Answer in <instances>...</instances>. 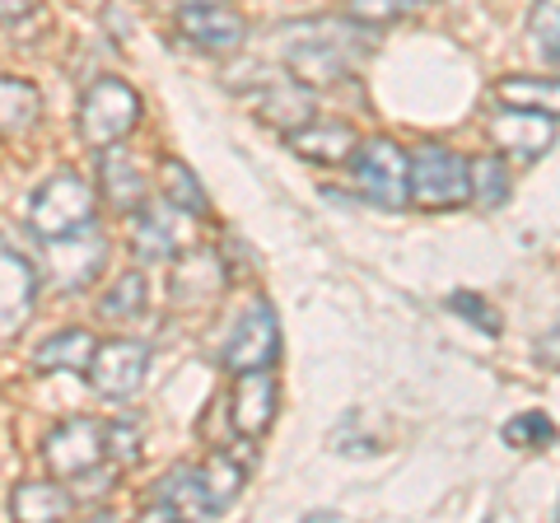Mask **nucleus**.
I'll use <instances>...</instances> for the list:
<instances>
[{
  "label": "nucleus",
  "mask_w": 560,
  "mask_h": 523,
  "mask_svg": "<svg viewBox=\"0 0 560 523\" xmlns=\"http://www.w3.org/2000/svg\"><path fill=\"white\" fill-rule=\"evenodd\" d=\"M94 211H98L94 187L84 183L75 168H61V173H51L47 183H38V191L28 197V230H33V239L57 243V239L94 230Z\"/></svg>",
  "instance_id": "obj_1"
},
{
  "label": "nucleus",
  "mask_w": 560,
  "mask_h": 523,
  "mask_svg": "<svg viewBox=\"0 0 560 523\" xmlns=\"http://www.w3.org/2000/svg\"><path fill=\"white\" fill-rule=\"evenodd\" d=\"M471 201V160L444 141H420L411 150V206L420 211H458Z\"/></svg>",
  "instance_id": "obj_2"
},
{
  "label": "nucleus",
  "mask_w": 560,
  "mask_h": 523,
  "mask_svg": "<svg viewBox=\"0 0 560 523\" xmlns=\"http://www.w3.org/2000/svg\"><path fill=\"white\" fill-rule=\"evenodd\" d=\"M350 187L383 211H401L411 201V150H401L388 136L360 141V150L350 154Z\"/></svg>",
  "instance_id": "obj_3"
},
{
  "label": "nucleus",
  "mask_w": 560,
  "mask_h": 523,
  "mask_svg": "<svg viewBox=\"0 0 560 523\" xmlns=\"http://www.w3.org/2000/svg\"><path fill=\"white\" fill-rule=\"evenodd\" d=\"M140 121V94L127 80L103 75L80 94V141L90 150H113L136 131Z\"/></svg>",
  "instance_id": "obj_4"
},
{
  "label": "nucleus",
  "mask_w": 560,
  "mask_h": 523,
  "mask_svg": "<svg viewBox=\"0 0 560 523\" xmlns=\"http://www.w3.org/2000/svg\"><path fill=\"white\" fill-rule=\"evenodd\" d=\"M276 360H280V318H276L271 300L257 294V300L238 313L234 333L220 351V364L230 374H253V370H271Z\"/></svg>",
  "instance_id": "obj_5"
},
{
  "label": "nucleus",
  "mask_w": 560,
  "mask_h": 523,
  "mask_svg": "<svg viewBox=\"0 0 560 523\" xmlns=\"http://www.w3.org/2000/svg\"><path fill=\"white\" fill-rule=\"evenodd\" d=\"M285 71L308 90H331L350 71V38H341L337 24H308V38L285 43Z\"/></svg>",
  "instance_id": "obj_6"
},
{
  "label": "nucleus",
  "mask_w": 560,
  "mask_h": 523,
  "mask_svg": "<svg viewBox=\"0 0 560 523\" xmlns=\"http://www.w3.org/2000/svg\"><path fill=\"white\" fill-rule=\"evenodd\" d=\"M150 374V346L140 337H113L98 346V356L90 364V388L108 403H127V397L140 393V383Z\"/></svg>",
  "instance_id": "obj_7"
},
{
  "label": "nucleus",
  "mask_w": 560,
  "mask_h": 523,
  "mask_svg": "<svg viewBox=\"0 0 560 523\" xmlns=\"http://www.w3.org/2000/svg\"><path fill=\"white\" fill-rule=\"evenodd\" d=\"M43 458L51 467V477H61V481L90 473V467H98L103 458H108V426L90 421V416L61 421L43 440Z\"/></svg>",
  "instance_id": "obj_8"
},
{
  "label": "nucleus",
  "mask_w": 560,
  "mask_h": 523,
  "mask_svg": "<svg viewBox=\"0 0 560 523\" xmlns=\"http://www.w3.org/2000/svg\"><path fill=\"white\" fill-rule=\"evenodd\" d=\"M178 33L191 47L224 57V51L248 43V20L234 5H224V0H191V5L178 10Z\"/></svg>",
  "instance_id": "obj_9"
},
{
  "label": "nucleus",
  "mask_w": 560,
  "mask_h": 523,
  "mask_svg": "<svg viewBox=\"0 0 560 523\" xmlns=\"http://www.w3.org/2000/svg\"><path fill=\"white\" fill-rule=\"evenodd\" d=\"M215 500H210V486L201 467H173L154 481V491L145 500L140 519H215Z\"/></svg>",
  "instance_id": "obj_10"
},
{
  "label": "nucleus",
  "mask_w": 560,
  "mask_h": 523,
  "mask_svg": "<svg viewBox=\"0 0 560 523\" xmlns=\"http://www.w3.org/2000/svg\"><path fill=\"white\" fill-rule=\"evenodd\" d=\"M224 286H230V271H224V257L220 253H183L173 257V271H168V304L173 309H206L215 304Z\"/></svg>",
  "instance_id": "obj_11"
},
{
  "label": "nucleus",
  "mask_w": 560,
  "mask_h": 523,
  "mask_svg": "<svg viewBox=\"0 0 560 523\" xmlns=\"http://www.w3.org/2000/svg\"><path fill=\"white\" fill-rule=\"evenodd\" d=\"M108 262V243H103L98 230H84V234H70L47 243V276L57 290H84L94 286V276L103 271Z\"/></svg>",
  "instance_id": "obj_12"
},
{
  "label": "nucleus",
  "mask_w": 560,
  "mask_h": 523,
  "mask_svg": "<svg viewBox=\"0 0 560 523\" xmlns=\"http://www.w3.org/2000/svg\"><path fill=\"white\" fill-rule=\"evenodd\" d=\"M276 407H280V388L271 370H253V374H234V393H230V421L243 440H261L276 426Z\"/></svg>",
  "instance_id": "obj_13"
},
{
  "label": "nucleus",
  "mask_w": 560,
  "mask_h": 523,
  "mask_svg": "<svg viewBox=\"0 0 560 523\" xmlns=\"http://www.w3.org/2000/svg\"><path fill=\"white\" fill-rule=\"evenodd\" d=\"M33 304H38V271L14 243H5L0 248V327H5V337L24 333Z\"/></svg>",
  "instance_id": "obj_14"
},
{
  "label": "nucleus",
  "mask_w": 560,
  "mask_h": 523,
  "mask_svg": "<svg viewBox=\"0 0 560 523\" xmlns=\"http://www.w3.org/2000/svg\"><path fill=\"white\" fill-rule=\"evenodd\" d=\"M257 117L267 121V127L276 131H300L304 121H313V90L304 80H294L290 71L285 75H276L261 84V94H257Z\"/></svg>",
  "instance_id": "obj_15"
},
{
  "label": "nucleus",
  "mask_w": 560,
  "mask_h": 523,
  "mask_svg": "<svg viewBox=\"0 0 560 523\" xmlns=\"http://www.w3.org/2000/svg\"><path fill=\"white\" fill-rule=\"evenodd\" d=\"M285 146L300 154V160H308V164H350V154L360 150V141H355V127L350 121H304L300 131H290L285 136Z\"/></svg>",
  "instance_id": "obj_16"
},
{
  "label": "nucleus",
  "mask_w": 560,
  "mask_h": 523,
  "mask_svg": "<svg viewBox=\"0 0 560 523\" xmlns=\"http://www.w3.org/2000/svg\"><path fill=\"white\" fill-rule=\"evenodd\" d=\"M556 117H541V113H518V108H504L495 121H490V136L500 141L504 154L533 164L537 154H547L556 146V131H551Z\"/></svg>",
  "instance_id": "obj_17"
},
{
  "label": "nucleus",
  "mask_w": 560,
  "mask_h": 523,
  "mask_svg": "<svg viewBox=\"0 0 560 523\" xmlns=\"http://www.w3.org/2000/svg\"><path fill=\"white\" fill-rule=\"evenodd\" d=\"M98 191L117 216H136L145 206V178H140L136 160L121 146L98 150Z\"/></svg>",
  "instance_id": "obj_18"
},
{
  "label": "nucleus",
  "mask_w": 560,
  "mask_h": 523,
  "mask_svg": "<svg viewBox=\"0 0 560 523\" xmlns=\"http://www.w3.org/2000/svg\"><path fill=\"white\" fill-rule=\"evenodd\" d=\"M94 356H98L94 333H84V327H61V333H51L38 351H33V370L38 374H90Z\"/></svg>",
  "instance_id": "obj_19"
},
{
  "label": "nucleus",
  "mask_w": 560,
  "mask_h": 523,
  "mask_svg": "<svg viewBox=\"0 0 560 523\" xmlns=\"http://www.w3.org/2000/svg\"><path fill=\"white\" fill-rule=\"evenodd\" d=\"M75 496H70V486L57 481H20L10 496V514L14 519H28V523H47V519H66L75 510Z\"/></svg>",
  "instance_id": "obj_20"
},
{
  "label": "nucleus",
  "mask_w": 560,
  "mask_h": 523,
  "mask_svg": "<svg viewBox=\"0 0 560 523\" xmlns=\"http://www.w3.org/2000/svg\"><path fill=\"white\" fill-rule=\"evenodd\" d=\"M495 98L518 113L560 117V80H551V75H504V80H495Z\"/></svg>",
  "instance_id": "obj_21"
},
{
  "label": "nucleus",
  "mask_w": 560,
  "mask_h": 523,
  "mask_svg": "<svg viewBox=\"0 0 560 523\" xmlns=\"http://www.w3.org/2000/svg\"><path fill=\"white\" fill-rule=\"evenodd\" d=\"M0 117H5V136L14 141V136H24L33 131V121H38L43 113V94H38V84L33 80H20V75H5L0 80Z\"/></svg>",
  "instance_id": "obj_22"
},
{
  "label": "nucleus",
  "mask_w": 560,
  "mask_h": 523,
  "mask_svg": "<svg viewBox=\"0 0 560 523\" xmlns=\"http://www.w3.org/2000/svg\"><path fill=\"white\" fill-rule=\"evenodd\" d=\"M160 187H164V201L173 206V211L197 216V220L210 211L201 178H197V173H191V164H183V160H164V164H160Z\"/></svg>",
  "instance_id": "obj_23"
},
{
  "label": "nucleus",
  "mask_w": 560,
  "mask_h": 523,
  "mask_svg": "<svg viewBox=\"0 0 560 523\" xmlns=\"http://www.w3.org/2000/svg\"><path fill=\"white\" fill-rule=\"evenodd\" d=\"M131 253L145 262H168L173 257V224L160 206H140L131 216Z\"/></svg>",
  "instance_id": "obj_24"
},
{
  "label": "nucleus",
  "mask_w": 560,
  "mask_h": 523,
  "mask_svg": "<svg viewBox=\"0 0 560 523\" xmlns=\"http://www.w3.org/2000/svg\"><path fill=\"white\" fill-rule=\"evenodd\" d=\"M206 486H210V500H215V510L224 514L230 504L243 496V486H248V467H243V458H234V453H224V449H215L206 458Z\"/></svg>",
  "instance_id": "obj_25"
},
{
  "label": "nucleus",
  "mask_w": 560,
  "mask_h": 523,
  "mask_svg": "<svg viewBox=\"0 0 560 523\" xmlns=\"http://www.w3.org/2000/svg\"><path fill=\"white\" fill-rule=\"evenodd\" d=\"M145 304H150L145 276H140V271H121L117 281H113V290L98 300V313H103L108 323H131V318H140V313H145Z\"/></svg>",
  "instance_id": "obj_26"
},
{
  "label": "nucleus",
  "mask_w": 560,
  "mask_h": 523,
  "mask_svg": "<svg viewBox=\"0 0 560 523\" xmlns=\"http://www.w3.org/2000/svg\"><path fill=\"white\" fill-rule=\"evenodd\" d=\"M471 201H477L481 211H500V206L510 201V168H504L500 154L471 160Z\"/></svg>",
  "instance_id": "obj_27"
},
{
  "label": "nucleus",
  "mask_w": 560,
  "mask_h": 523,
  "mask_svg": "<svg viewBox=\"0 0 560 523\" xmlns=\"http://www.w3.org/2000/svg\"><path fill=\"white\" fill-rule=\"evenodd\" d=\"M504 444H514V449H551L556 444V421L547 411H518L514 421H504Z\"/></svg>",
  "instance_id": "obj_28"
},
{
  "label": "nucleus",
  "mask_w": 560,
  "mask_h": 523,
  "mask_svg": "<svg viewBox=\"0 0 560 523\" xmlns=\"http://www.w3.org/2000/svg\"><path fill=\"white\" fill-rule=\"evenodd\" d=\"M528 33L547 61H560V0H537L528 14Z\"/></svg>",
  "instance_id": "obj_29"
},
{
  "label": "nucleus",
  "mask_w": 560,
  "mask_h": 523,
  "mask_svg": "<svg viewBox=\"0 0 560 523\" xmlns=\"http://www.w3.org/2000/svg\"><path fill=\"white\" fill-rule=\"evenodd\" d=\"M411 5L416 0H346V14H350V24H364V28L378 33V28L397 24Z\"/></svg>",
  "instance_id": "obj_30"
},
{
  "label": "nucleus",
  "mask_w": 560,
  "mask_h": 523,
  "mask_svg": "<svg viewBox=\"0 0 560 523\" xmlns=\"http://www.w3.org/2000/svg\"><path fill=\"white\" fill-rule=\"evenodd\" d=\"M448 309L458 313V318H467V323H477V333L481 337H500V313L490 309L481 294H471V290H458V294H448Z\"/></svg>",
  "instance_id": "obj_31"
},
{
  "label": "nucleus",
  "mask_w": 560,
  "mask_h": 523,
  "mask_svg": "<svg viewBox=\"0 0 560 523\" xmlns=\"http://www.w3.org/2000/svg\"><path fill=\"white\" fill-rule=\"evenodd\" d=\"M140 440H145V434H140V421H127V416H121V421L108 426V458L117 467H136L140 453H145Z\"/></svg>",
  "instance_id": "obj_32"
},
{
  "label": "nucleus",
  "mask_w": 560,
  "mask_h": 523,
  "mask_svg": "<svg viewBox=\"0 0 560 523\" xmlns=\"http://www.w3.org/2000/svg\"><path fill=\"white\" fill-rule=\"evenodd\" d=\"M70 496H75L80 504H90V500H103L113 491V473L108 467H90V473H80V477H70Z\"/></svg>",
  "instance_id": "obj_33"
},
{
  "label": "nucleus",
  "mask_w": 560,
  "mask_h": 523,
  "mask_svg": "<svg viewBox=\"0 0 560 523\" xmlns=\"http://www.w3.org/2000/svg\"><path fill=\"white\" fill-rule=\"evenodd\" d=\"M537 360L551 364V370H560V323L551 327L547 337H537Z\"/></svg>",
  "instance_id": "obj_34"
},
{
  "label": "nucleus",
  "mask_w": 560,
  "mask_h": 523,
  "mask_svg": "<svg viewBox=\"0 0 560 523\" xmlns=\"http://www.w3.org/2000/svg\"><path fill=\"white\" fill-rule=\"evenodd\" d=\"M0 10H5V24L14 28L20 20H28V14L38 10V0H0Z\"/></svg>",
  "instance_id": "obj_35"
}]
</instances>
